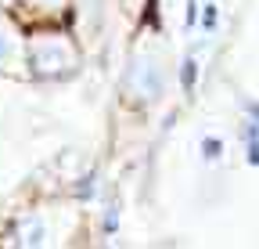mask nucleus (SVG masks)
<instances>
[]
</instances>
